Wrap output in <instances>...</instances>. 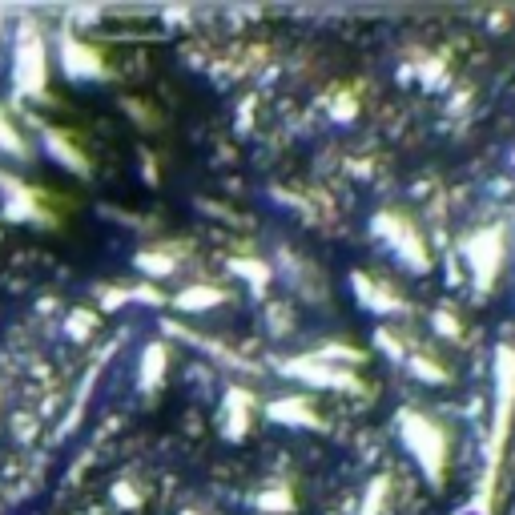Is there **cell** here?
Returning <instances> with one entry per match:
<instances>
[{
	"mask_svg": "<svg viewBox=\"0 0 515 515\" xmlns=\"http://www.w3.org/2000/svg\"><path fill=\"white\" fill-rule=\"evenodd\" d=\"M511 415H515V351L499 347V359H495V427H491V451H487V487L495 483V467H499L503 447H507Z\"/></svg>",
	"mask_w": 515,
	"mask_h": 515,
	"instance_id": "1",
	"label": "cell"
},
{
	"mask_svg": "<svg viewBox=\"0 0 515 515\" xmlns=\"http://www.w3.org/2000/svg\"><path fill=\"white\" fill-rule=\"evenodd\" d=\"M403 435H407L415 459L423 463V471L435 479L439 467H443V439H439V431H435L423 415H403Z\"/></svg>",
	"mask_w": 515,
	"mask_h": 515,
	"instance_id": "2",
	"label": "cell"
},
{
	"mask_svg": "<svg viewBox=\"0 0 515 515\" xmlns=\"http://www.w3.org/2000/svg\"><path fill=\"white\" fill-rule=\"evenodd\" d=\"M17 81L25 85V89H41V41L37 37H29L25 45H21V53H17Z\"/></svg>",
	"mask_w": 515,
	"mask_h": 515,
	"instance_id": "3",
	"label": "cell"
},
{
	"mask_svg": "<svg viewBox=\"0 0 515 515\" xmlns=\"http://www.w3.org/2000/svg\"><path fill=\"white\" fill-rule=\"evenodd\" d=\"M5 129H9V125H0V145H9V149H21V141H17L13 133H5Z\"/></svg>",
	"mask_w": 515,
	"mask_h": 515,
	"instance_id": "4",
	"label": "cell"
}]
</instances>
